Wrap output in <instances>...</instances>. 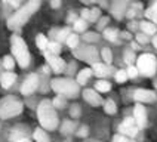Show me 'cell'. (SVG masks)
Here are the masks:
<instances>
[{"label": "cell", "instance_id": "obj_1", "mask_svg": "<svg viewBox=\"0 0 157 142\" xmlns=\"http://www.w3.org/2000/svg\"><path fill=\"white\" fill-rule=\"evenodd\" d=\"M13 52H15L18 61H19V64L22 67L28 65V52H27V47H25V44H24V42L19 40L18 37L13 39Z\"/></svg>", "mask_w": 157, "mask_h": 142}, {"label": "cell", "instance_id": "obj_2", "mask_svg": "<svg viewBox=\"0 0 157 142\" xmlns=\"http://www.w3.org/2000/svg\"><path fill=\"white\" fill-rule=\"evenodd\" d=\"M37 6H39V0H33L30 5H27V8L24 9V10H21V13H18L17 17L12 19V22H19V24H21V22H24V21L27 19V17H28V15H31V13L36 10Z\"/></svg>", "mask_w": 157, "mask_h": 142}, {"label": "cell", "instance_id": "obj_3", "mask_svg": "<svg viewBox=\"0 0 157 142\" xmlns=\"http://www.w3.org/2000/svg\"><path fill=\"white\" fill-rule=\"evenodd\" d=\"M34 88H36V77H34V76H31L30 79L27 80L25 86L22 88V90H24L25 93H28V92H31V90H33Z\"/></svg>", "mask_w": 157, "mask_h": 142}, {"label": "cell", "instance_id": "obj_4", "mask_svg": "<svg viewBox=\"0 0 157 142\" xmlns=\"http://www.w3.org/2000/svg\"><path fill=\"white\" fill-rule=\"evenodd\" d=\"M13 80H15V76H13V74H5V76H3V79H2V81H3V86H5V88H9V86H10V84H12V81H13Z\"/></svg>", "mask_w": 157, "mask_h": 142}, {"label": "cell", "instance_id": "obj_5", "mask_svg": "<svg viewBox=\"0 0 157 142\" xmlns=\"http://www.w3.org/2000/svg\"><path fill=\"white\" fill-rule=\"evenodd\" d=\"M37 43H39V46L43 49V47H44V43H46V42H44V39H43V36H40V37L37 39Z\"/></svg>", "mask_w": 157, "mask_h": 142}, {"label": "cell", "instance_id": "obj_6", "mask_svg": "<svg viewBox=\"0 0 157 142\" xmlns=\"http://www.w3.org/2000/svg\"><path fill=\"white\" fill-rule=\"evenodd\" d=\"M5 65H6L8 68H12L13 62H12V59H10V58H6V61H5Z\"/></svg>", "mask_w": 157, "mask_h": 142}]
</instances>
